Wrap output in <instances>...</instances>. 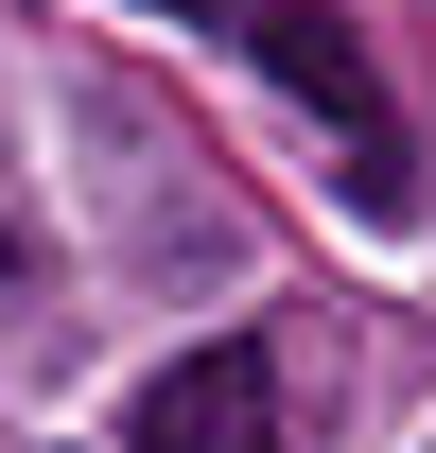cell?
<instances>
[{"instance_id": "7a4b0ae2", "label": "cell", "mask_w": 436, "mask_h": 453, "mask_svg": "<svg viewBox=\"0 0 436 453\" xmlns=\"http://www.w3.org/2000/svg\"><path fill=\"white\" fill-rule=\"evenodd\" d=\"M262 70L297 88L315 122H349V140H384V70H367V35L331 18V0H262Z\"/></svg>"}, {"instance_id": "6da1fadb", "label": "cell", "mask_w": 436, "mask_h": 453, "mask_svg": "<svg viewBox=\"0 0 436 453\" xmlns=\"http://www.w3.org/2000/svg\"><path fill=\"white\" fill-rule=\"evenodd\" d=\"M122 453H279V349L262 332L175 349L158 384H140V418H122Z\"/></svg>"}, {"instance_id": "3957f363", "label": "cell", "mask_w": 436, "mask_h": 453, "mask_svg": "<svg viewBox=\"0 0 436 453\" xmlns=\"http://www.w3.org/2000/svg\"><path fill=\"white\" fill-rule=\"evenodd\" d=\"M18 296H35V226L0 210V314H18Z\"/></svg>"}, {"instance_id": "277c9868", "label": "cell", "mask_w": 436, "mask_h": 453, "mask_svg": "<svg viewBox=\"0 0 436 453\" xmlns=\"http://www.w3.org/2000/svg\"><path fill=\"white\" fill-rule=\"evenodd\" d=\"M140 18H245V0H140Z\"/></svg>"}]
</instances>
